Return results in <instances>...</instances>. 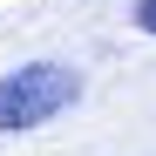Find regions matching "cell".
Returning a JSON list of instances; mask_svg holds the SVG:
<instances>
[{"instance_id": "cell-1", "label": "cell", "mask_w": 156, "mask_h": 156, "mask_svg": "<svg viewBox=\"0 0 156 156\" xmlns=\"http://www.w3.org/2000/svg\"><path fill=\"white\" fill-rule=\"evenodd\" d=\"M82 102V75L68 61H20L0 75V136H27Z\"/></svg>"}, {"instance_id": "cell-2", "label": "cell", "mask_w": 156, "mask_h": 156, "mask_svg": "<svg viewBox=\"0 0 156 156\" xmlns=\"http://www.w3.org/2000/svg\"><path fill=\"white\" fill-rule=\"evenodd\" d=\"M129 27H143V34L156 41V0H136V7H129Z\"/></svg>"}]
</instances>
